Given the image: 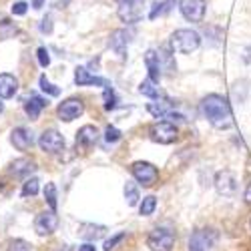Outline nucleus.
<instances>
[{"label": "nucleus", "mask_w": 251, "mask_h": 251, "mask_svg": "<svg viewBox=\"0 0 251 251\" xmlns=\"http://www.w3.org/2000/svg\"><path fill=\"white\" fill-rule=\"evenodd\" d=\"M104 139H107V143H117L121 139V131L117 127H107V131H104Z\"/></svg>", "instance_id": "7c9ffc66"}, {"label": "nucleus", "mask_w": 251, "mask_h": 251, "mask_svg": "<svg viewBox=\"0 0 251 251\" xmlns=\"http://www.w3.org/2000/svg\"><path fill=\"white\" fill-rule=\"evenodd\" d=\"M40 89H43L45 93H49L50 97H58V95H60V89H58V87H54V85H52V82H49L45 75H43V76H40Z\"/></svg>", "instance_id": "cd10ccee"}, {"label": "nucleus", "mask_w": 251, "mask_h": 251, "mask_svg": "<svg viewBox=\"0 0 251 251\" xmlns=\"http://www.w3.org/2000/svg\"><path fill=\"white\" fill-rule=\"evenodd\" d=\"M155 207H157V199H155L153 195H149V197H145V199H143L139 211H141V215H143V217H149V215H153Z\"/></svg>", "instance_id": "393cba45"}, {"label": "nucleus", "mask_w": 251, "mask_h": 251, "mask_svg": "<svg viewBox=\"0 0 251 251\" xmlns=\"http://www.w3.org/2000/svg\"><path fill=\"white\" fill-rule=\"evenodd\" d=\"M38 193V179L36 177H30L25 181V187H23V197H34Z\"/></svg>", "instance_id": "bb28decb"}, {"label": "nucleus", "mask_w": 251, "mask_h": 251, "mask_svg": "<svg viewBox=\"0 0 251 251\" xmlns=\"http://www.w3.org/2000/svg\"><path fill=\"white\" fill-rule=\"evenodd\" d=\"M2 109H4V104H2V102H0V113H2Z\"/></svg>", "instance_id": "ea45409f"}, {"label": "nucleus", "mask_w": 251, "mask_h": 251, "mask_svg": "<svg viewBox=\"0 0 251 251\" xmlns=\"http://www.w3.org/2000/svg\"><path fill=\"white\" fill-rule=\"evenodd\" d=\"M26 10H28V4L26 2H14V6H12V14H16V16L26 14Z\"/></svg>", "instance_id": "72a5a7b5"}, {"label": "nucleus", "mask_w": 251, "mask_h": 251, "mask_svg": "<svg viewBox=\"0 0 251 251\" xmlns=\"http://www.w3.org/2000/svg\"><path fill=\"white\" fill-rule=\"evenodd\" d=\"M123 239H125V233H117L113 239L104 241V251H111V249H115V245H117L119 241H123Z\"/></svg>", "instance_id": "473e14b6"}, {"label": "nucleus", "mask_w": 251, "mask_h": 251, "mask_svg": "<svg viewBox=\"0 0 251 251\" xmlns=\"http://www.w3.org/2000/svg\"><path fill=\"white\" fill-rule=\"evenodd\" d=\"M245 201L251 205V183L247 185V189H245Z\"/></svg>", "instance_id": "e433bc0d"}, {"label": "nucleus", "mask_w": 251, "mask_h": 251, "mask_svg": "<svg viewBox=\"0 0 251 251\" xmlns=\"http://www.w3.org/2000/svg\"><path fill=\"white\" fill-rule=\"evenodd\" d=\"M205 0H181L179 8L181 14L189 20V23H201L205 16Z\"/></svg>", "instance_id": "0eeeda50"}, {"label": "nucleus", "mask_w": 251, "mask_h": 251, "mask_svg": "<svg viewBox=\"0 0 251 251\" xmlns=\"http://www.w3.org/2000/svg\"><path fill=\"white\" fill-rule=\"evenodd\" d=\"M47 107H49V100L38 95H30V99H26V102H25V111L30 119H38V115Z\"/></svg>", "instance_id": "f3484780"}, {"label": "nucleus", "mask_w": 251, "mask_h": 251, "mask_svg": "<svg viewBox=\"0 0 251 251\" xmlns=\"http://www.w3.org/2000/svg\"><path fill=\"white\" fill-rule=\"evenodd\" d=\"M127 43H129L127 30H115V32L111 34V49H113L121 58L127 56Z\"/></svg>", "instance_id": "a211bd4d"}, {"label": "nucleus", "mask_w": 251, "mask_h": 251, "mask_svg": "<svg viewBox=\"0 0 251 251\" xmlns=\"http://www.w3.org/2000/svg\"><path fill=\"white\" fill-rule=\"evenodd\" d=\"M40 30H43V32H52V20H50V16L43 18V25H40Z\"/></svg>", "instance_id": "f704fd0d"}, {"label": "nucleus", "mask_w": 251, "mask_h": 251, "mask_svg": "<svg viewBox=\"0 0 251 251\" xmlns=\"http://www.w3.org/2000/svg\"><path fill=\"white\" fill-rule=\"evenodd\" d=\"M104 109L107 111H111V109H115L117 107V97H115V93H113V89H104Z\"/></svg>", "instance_id": "c756f323"}, {"label": "nucleus", "mask_w": 251, "mask_h": 251, "mask_svg": "<svg viewBox=\"0 0 251 251\" xmlns=\"http://www.w3.org/2000/svg\"><path fill=\"white\" fill-rule=\"evenodd\" d=\"M38 145H40V149H43L45 153L54 155V153L65 149V137H62L58 131H54V129H47L43 135H40Z\"/></svg>", "instance_id": "423d86ee"}, {"label": "nucleus", "mask_w": 251, "mask_h": 251, "mask_svg": "<svg viewBox=\"0 0 251 251\" xmlns=\"http://www.w3.org/2000/svg\"><path fill=\"white\" fill-rule=\"evenodd\" d=\"M78 251H95V245L93 243H85V245H80Z\"/></svg>", "instance_id": "c9c22d12"}, {"label": "nucleus", "mask_w": 251, "mask_h": 251, "mask_svg": "<svg viewBox=\"0 0 251 251\" xmlns=\"http://www.w3.org/2000/svg\"><path fill=\"white\" fill-rule=\"evenodd\" d=\"M8 251H32V245L25 239H14V241H10Z\"/></svg>", "instance_id": "c85d7f7f"}, {"label": "nucleus", "mask_w": 251, "mask_h": 251, "mask_svg": "<svg viewBox=\"0 0 251 251\" xmlns=\"http://www.w3.org/2000/svg\"><path fill=\"white\" fill-rule=\"evenodd\" d=\"M45 199H47V203L50 207V211H56V187H54V183H47V187H45Z\"/></svg>", "instance_id": "a878e982"}, {"label": "nucleus", "mask_w": 251, "mask_h": 251, "mask_svg": "<svg viewBox=\"0 0 251 251\" xmlns=\"http://www.w3.org/2000/svg\"><path fill=\"white\" fill-rule=\"evenodd\" d=\"M131 173H133V177H135L143 187H151V185L157 183V179H159L157 167H155L153 163H147V161H137V163H133Z\"/></svg>", "instance_id": "20e7f679"}, {"label": "nucleus", "mask_w": 251, "mask_h": 251, "mask_svg": "<svg viewBox=\"0 0 251 251\" xmlns=\"http://www.w3.org/2000/svg\"><path fill=\"white\" fill-rule=\"evenodd\" d=\"M58 119L65 121V123H71L75 119H78L82 113H85V104H82L80 99H69L65 102L58 104Z\"/></svg>", "instance_id": "6e6552de"}, {"label": "nucleus", "mask_w": 251, "mask_h": 251, "mask_svg": "<svg viewBox=\"0 0 251 251\" xmlns=\"http://www.w3.org/2000/svg\"><path fill=\"white\" fill-rule=\"evenodd\" d=\"M115 2H119V4H123V2H131V0H115Z\"/></svg>", "instance_id": "58836bf2"}, {"label": "nucleus", "mask_w": 251, "mask_h": 251, "mask_svg": "<svg viewBox=\"0 0 251 251\" xmlns=\"http://www.w3.org/2000/svg\"><path fill=\"white\" fill-rule=\"evenodd\" d=\"M43 2H45V0H32V6L34 8H43Z\"/></svg>", "instance_id": "4c0bfd02"}, {"label": "nucleus", "mask_w": 251, "mask_h": 251, "mask_svg": "<svg viewBox=\"0 0 251 251\" xmlns=\"http://www.w3.org/2000/svg\"><path fill=\"white\" fill-rule=\"evenodd\" d=\"M215 189L223 197L235 195V191H237V179H235V175L231 171H227V169L225 171H219L215 175Z\"/></svg>", "instance_id": "9d476101"}, {"label": "nucleus", "mask_w": 251, "mask_h": 251, "mask_svg": "<svg viewBox=\"0 0 251 251\" xmlns=\"http://www.w3.org/2000/svg\"><path fill=\"white\" fill-rule=\"evenodd\" d=\"M147 245L151 247V251H171L173 245H175V233L171 231V229L157 227L149 233Z\"/></svg>", "instance_id": "7ed1b4c3"}, {"label": "nucleus", "mask_w": 251, "mask_h": 251, "mask_svg": "<svg viewBox=\"0 0 251 251\" xmlns=\"http://www.w3.org/2000/svg\"><path fill=\"white\" fill-rule=\"evenodd\" d=\"M201 111L207 117V121L219 131L229 129L233 125V115H231V109H229V102L221 95H215V93L207 95L201 100Z\"/></svg>", "instance_id": "f257e3e1"}, {"label": "nucleus", "mask_w": 251, "mask_h": 251, "mask_svg": "<svg viewBox=\"0 0 251 251\" xmlns=\"http://www.w3.org/2000/svg\"><path fill=\"white\" fill-rule=\"evenodd\" d=\"M199 45H201V36L191 28H179L171 34V49L175 52L191 54L199 49Z\"/></svg>", "instance_id": "f03ea898"}, {"label": "nucleus", "mask_w": 251, "mask_h": 251, "mask_svg": "<svg viewBox=\"0 0 251 251\" xmlns=\"http://www.w3.org/2000/svg\"><path fill=\"white\" fill-rule=\"evenodd\" d=\"M56 227H58V217L54 211H45V213L36 215V219H34V231L43 237L54 233Z\"/></svg>", "instance_id": "f8f14e48"}, {"label": "nucleus", "mask_w": 251, "mask_h": 251, "mask_svg": "<svg viewBox=\"0 0 251 251\" xmlns=\"http://www.w3.org/2000/svg\"><path fill=\"white\" fill-rule=\"evenodd\" d=\"M125 199H127L129 207H135L139 203V189H137V185L135 183H127L125 185Z\"/></svg>", "instance_id": "b1692460"}, {"label": "nucleus", "mask_w": 251, "mask_h": 251, "mask_svg": "<svg viewBox=\"0 0 251 251\" xmlns=\"http://www.w3.org/2000/svg\"><path fill=\"white\" fill-rule=\"evenodd\" d=\"M99 137V131L97 127H93V125H85V127H80L78 133H76V145H82V147H89V145H93Z\"/></svg>", "instance_id": "aec40b11"}, {"label": "nucleus", "mask_w": 251, "mask_h": 251, "mask_svg": "<svg viewBox=\"0 0 251 251\" xmlns=\"http://www.w3.org/2000/svg\"><path fill=\"white\" fill-rule=\"evenodd\" d=\"M75 82H76L78 87L97 85V87H102V89H111L109 80H104L100 76H95V75H89V71L85 67H76V71H75Z\"/></svg>", "instance_id": "ddd939ff"}, {"label": "nucleus", "mask_w": 251, "mask_h": 251, "mask_svg": "<svg viewBox=\"0 0 251 251\" xmlns=\"http://www.w3.org/2000/svg\"><path fill=\"white\" fill-rule=\"evenodd\" d=\"M147 111L151 115H155V117H171L173 115V104L167 102V100H163V102H149Z\"/></svg>", "instance_id": "4be33fe9"}, {"label": "nucleus", "mask_w": 251, "mask_h": 251, "mask_svg": "<svg viewBox=\"0 0 251 251\" xmlns=\"http://www.w3.org/2000/svg\"><path fill=\"white\" fill-rule=\"evenodd\" d=\"M16 91H18V78L8 73L0 75V99H10L16 95Z\"/></svg>", "instance_id": "dca6fc26"}, {"label": "nucleus", "mask_w": 251, "mask_h": 251, "mask_svg": "<svg viewBox=\"0 0 251 251\" xmlns=\"http://www.w3.org/2000/svg\"><path fill=\"white\" fill-rule=\"evenodd\" d=\"M36 54H38L40 67H49V65H50V56H49V50H47L45 47H40V49L36 50Z\"/></svg>", "instance_id": "2f4dec72"}, {"label": "nucleus", "mask_w": 251, "mask_h": 251, "mask_svg": "<svg viewBox=\"0 0 251 251\" xmlns=\"http://www.w3.org/2000/svg\"><path fill=\"white\" fill-rule=\"evenodd\" d=\"M10 143L14 145L18 151H28V149L32 147L34 139H32V133H30L28 129L18 127V129H14V131L10 133Z\"/></svg>", "instance_id": "4468645a"}, {"label": "nucleus", "mask_w": 251, "mask_h": 251, "mask_svg": "<svg viewBox=\"0 0 251 251\" xmlns=\"http://www.w3.org/2000/svg\"><path fill=\"white\" fill-rule=\"evenodd\" d=\"M104 229L102 225H89V223H85L80 227V237L82 239H89V241H95V239H99V237H102L104 235Z\"/></svg>", "instance_id": "412c9836"}, {"label": "nucleus", "mask_w": 251, "mask_h": 251, "mask_svg": "<svg viewBox=\"0 0 251 251\" xmlns=\"http://www.w3.org/2000/svg\"><path fill=\"white\" fill-rule=\"evenodd\" d=\"M119 18L123 23L127 25H133V23H139L143 18V0H131V2H123L117 10Z\"/></svg>", "instance_id": "1a4fd4ad"}, {"label": "nucleus", "mask_w": 251, "mask_h": 251, "mask_svg": "<svg viewBox=\"0 0 251 251\" xmlns=\"http://www.w3.org/2000/svg\"><path fill=\"white\" fill-rule=\"evenodd\" d=\"M139 93L145 95V97H149V99H159V97H161L159 89L155 87V80H151V78H147V80L141 82V85H139Z\"/></svg>", "instance_id": "5701e85b"}, {"label": "nucleus", "mask_w": 251, "mask_h": 251, "mask_svg": "<svg viewBox=\"0 0 251 251\" xmlns=\"http://www.w3.org/2000/svg\"><path fill=\"white\" fill-rule=\"evenodd\" d=\"M215 239H217L215 231H211V229H199V231H195L191 235V239H189V251H207V249H211Z\"/></svg>", "instance_id": "9b49d317"}, {"label": "nucleus", "mask_w": 251, "mask_h": 251, "mask_svg": "<svg viewBox=\"0 0 251 251\" xmlns=\"http://www.w3.org/2000/svg\"><path fill=\"white\" fill-rule=\"evenodd\" d=\"M145 65H147V69H149V78L151 80H155V82H159L161 80V58H159V52L157 50H153V49H149L147 52H145Z\"/></svg>", "instance_id": "2eb2a0df"}, {"label": "nucleus", "mask_w": 251, "mask_h": 251, "mask_svg": "<svg viewBox=\"0 0 251 251\" xmlns=\"http://www.w3.org/2000/svg\"><path fill=\"white\" fill-rule=\"evenodd\" d=\"M36 169V165H34V161H30V159H16V161H12L10 163V175H14V177H26V175H30L32 171Z\"/></svg>", "instance_id": "6ab92c4d"}, {"label": "nucleus", "mask_w": 251, "mask_h": 251, "mask_svg": "<svg viewBox=\"0 0 251 251\" xmlns=\"http://www.w3.org/2000/svg\"><path fill=\"white\" fill-rule=\"evenodd\" d=\"M149 135L155 143L159 145H171L177 139V127L173 123H167V121H159L155 125H151Z\"/></svg>", "instance_id": "39448f33"}]
</instances>
